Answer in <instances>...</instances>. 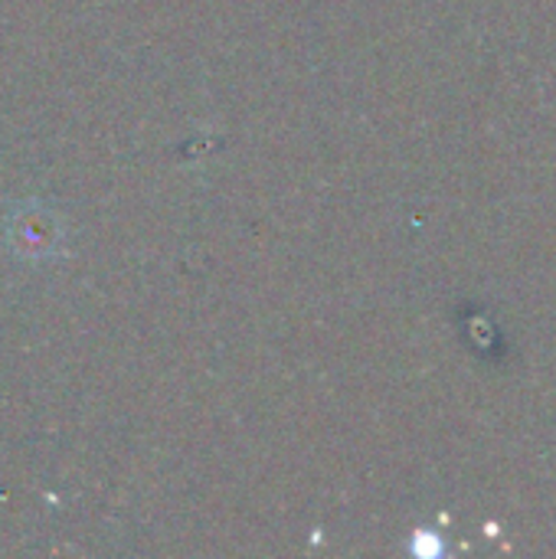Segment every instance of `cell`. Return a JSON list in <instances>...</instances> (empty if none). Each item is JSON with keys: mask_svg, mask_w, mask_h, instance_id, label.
Segmentation results:
<instances>
[{"mask_svg": "<svg viewBox=\"0 0 556 559\" xmlns=\"http://www.w3.org/2000/svg\"><path fill=\"white\" fill-rule=\"evenodd\" d=\"M7 246L20 259H52L66 249V223L43 203H23L7 219Z\"/></svg>", "mask_w": 556, "mask_h": 559, "instance_id": "cell-1", "label": "cell"}, {"mask_svg": "<svg viewBox=\"0 0 556 559\" xmlns=\"http://www.w3.org/2000/svg\"><path fill=\"white\" fill-rule=\"evenodd\" d=\"M416 554H439L442 550V544L433 537V534H416V547H413Z\"/></svg>", "mask_w": 556, "mask_h": 559, "instance_id": "cell-2", "label": "cell"}]
</instances>
